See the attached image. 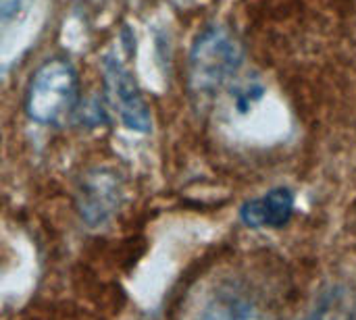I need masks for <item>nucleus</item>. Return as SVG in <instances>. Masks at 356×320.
<instances>
[{
	"mask_svg": "<svg viewBox=\"0 0 356 320\" xmlns=\"http://www.w3.org/2000/svg\"><path fill=\"white\" fill-rule=\"evenodd\" d=\"M244 50L225 25H209L198 33L190 50V87L211 96L223 87L242 67Z\"/></svg>",
	"mask_w": 356,
	"mask_h": 320,
	"instance_id": "obj_1",
	"label": "nucleus"
},
{
	"mask_svg": "<svg viewBox=\"0 0 356 320\" xmlns=\"http://www.w3.org/2000/svg\"><path fill=\"white\" fill-rule=\"evenodd\" d=\"M77 100V73L65 58L46 60L27 85L25 110L40 125L58 123L73 110Z\"/></svg>",
	"mask_w": 356,
	"mask_h": 320,
	"instance_id": "obj_2",
	"label": "nucleus"
},
{
	"mask_svg": "<svg viewBox=\"0 0 356 320\" xmlns=\"http://www.w3.org/2000/svg\"><path fill=\"white\" fill-rule=\"evenodd\" d=\"M102 73L104 98L108 106L117 112L123 127L136 133H150L152 115L129 69L121 60L106 56L102 62Z\"/></svg>",
	"mask_w": 356,
	"mask_h": 320,
	"instance_id": "obj_3",
	"label": "nucleus"
},
{
	"mask_svg": "<svg viewBox=\"0 0 356 320\" xmlns=\"http://www.w3.org/2000/svg\"><path fill=\"white\" fill-rule=\"evenodd\" d=\"M77 212L90 229L104 227L121 208L123 183L117 171L94 167L86 171L77 185Z\"/></svg>",
	"mask_w": 356,
	"mask_h": 320,
	"instance_id": "obj_4",
	"label": "nucleus"
},
{
	"mask_svg": "<svg viewBox=\"0 0 356 320\" xmlns=\"http://www.w3.org/2000/svg\"><path fill=\"white\" fill-rule=\"evenodd\" d=\"M292 214H294V194L286 187H277L261 198H252L240 208V219L250 229L284 227L290 223Z\"/></svg>",
	"mask_w": 356,
	"mask_h": 320,
	"instance_id": "obj_5",
	"label": "nucleus"
},
{
	"mask_svg": "<svg viewBox=\"0 0 356 320\" xmlns=\"http://www.w3.org/2000/svg\"><path fill=\"white\" fill-rule=\"evenodd\" d=\"M23 2H25V0H0V21L13 19V17L21 10Z\"/></svg>",
	"mask_w": 356,
	"mask_h": 320,
	"instance_id": "obj_6",
	"label": "nucleus"
},
{
	"mask_svg": "<svg viewBox=\"0 0 356 320\" xmlns=\"http://www.w3.org/2000/svg\"><path fill=\"white\" fill-rule=\"evenodd\" d=\"M242 320H254V319H252V314H250V310H248V312H246V314L242 317Z\"/></svg>",
	"mask_w": 356,
	"mask_h": 320,
	"instance_id": "obj_7",
	"label": "nucleus"
},
{
	"mask_svg": "<svg viewBox=\"0 0 356 320\" xmlns=\"http://www.w3.org/2000/svg\"><path fill=\"white\" fill-rule=\"evenodd\" d=\"M311 320H334V319H330V317H315V319H311Z\"/></svg>",
	"mask_w": 356,
	"mask_h": 320,
	"instance_id": "obj_8",
	"label": "nucleus"
}]
</instances>
